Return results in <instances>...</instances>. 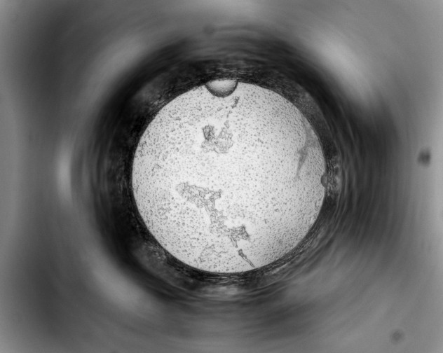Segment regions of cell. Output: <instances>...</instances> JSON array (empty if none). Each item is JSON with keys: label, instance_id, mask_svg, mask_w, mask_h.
Segmentation results:
<instances>
[{"label": "cell", "instance_id": "obj_1", "mask_svg": "<svg viewBox=\"0 0 443 353\" xmlns=\"http://www.w3.org/2000/svg\"><path fill=\"white\" fill-rule=\"evenodd\" d=\"M271 99L242 83L204 85L163 107L132 167L139 215L160 245L197 270L233 274L277 261L294 244L298 155Z\"/></svg>", "mask_w": 443, "mask_h": 353}]
</instances>
